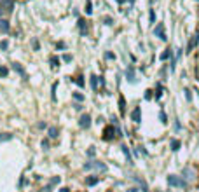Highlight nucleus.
Returning a JSON list of instances; mask_svg holds the SVG:
<instances>
[{
  "label": "nucleus",
  "mask_w": 199,
  "mask_h": 192,
  "mask_svg": "<svg viewBox=\"0 0 199 192\" xmlns=\"http://www.w3.org/2000/svg\"><path fill=\"white\" fill-rule=\"evenodd\" d=\"M131 119H133L135 122H140V121H142V115H140V107H136L135 110L131 112Z\"/></svg>",
  "instance_id": "nucleus-4"
},
{
  "label": "nucleus",
  "mask_w": 199,
  "mask_h": 192,
  "mask_svg": "<svg viewBox=\"0 0 199 192\" xmlns=\"http://www.w3.org/2000/svg\"><path fill=\"white\" fill-rule=\"evenodd\" d=\"M61 192H68V189H61Z\"/></svg>",
  "instance_id": "nucleus-16"
},
{
  "label": "nucleus",
  "mask_w": 199,
  "mask_h": 192,
  "mask_svg": "<svg viewBox=\"0 0 199 192\" xmlns=\"http://www.w3.org/2000/svg\"><path fill=\"white\" fill-rule=\"evenodd\" d=\"M51 63L56 66V63H59V59H56V58H51Z\"/></svg>",
  "instance_id": "nucleus-13"
},
{
  "label": "nucleus",
  "mask_w": 199,
  "mask_h": 192,
  "mask_svg": "<svg viewBox=\"0 0 199 192\" xmlns=\"http://www.w3.org/2000/svg\"><path fill=\"white\" fill-rule=\"evenodd\" d=\"M168 184L175 185V187H180V185H185V182H182L177 175H170V177H168Z\"/></svg>",
  "instance_id": "nucleus-1"
},
{
  "label": "nucleus",
  "mask_w": 199,
  "mask_h": 192,
  "mask_svg": "<svg viewBox=\"0 0 199 192\" xmlns=\"http://www.w3.org/2000/svg\"><path fill=\"white\" fill-rule=\"evenodd\" d=\"M0 32H9V23L7 21H0Z\"/></svg>",
  "instance_id": "nucleus-8"
},
{
  "label": "nucleus",
  "mask_w": 199,
  "mask_h": 192,
  "mask_svg": "<svg viewBox=\"0 0 199 192\" xmlns=\"http://www.w3.org/2000/svg\"><path fill=\"white\" fill-rule=\"evenodd\" d=\"M9 140H12V135H11V133H2V135H0V143L9 142Z\"/></svg>",
  "instance_id": "nucleus-7"
},
{
  "label": "nucleus",
  "mask_w": 199,
  "mask_h": 192,
  "mask_svg": "<svg viewBox=\"0 0 199 192\" xmlns=\"http://www.w3.org/2000/svg\"><path fill=\"white\" fill-rule=\"evenodd\" d=\"M73 96H75V100H79V101L84 100V98H82V94H73Z\"/></svg>",
  "instance_id": "nucleus-14"
},
{
  "label": "nucleus",
  "mask_w": 199,
  "mask_h": 192,
  "mask_svg": "<svg viewBox=\"0 0 199 192\" xmlns=\"http://www.w3.org/2000/svg\"><path fill=\"white\" fill-rule=\"evenodd\" d=\"M79 124H80V128H89V126H91V117H89V115L87 114H84L82 115V117H80V121H79Z\"/></svg>",
  "instance_id": "nucleus-2"
},
{
  "label": "nucleus",
  "mask_w": 199,
  "mask_h": 192,
  "mask_svg": "<svg viewBox=\"0 0 199 192\" xmlns=\"http://www.w3.org/2000/svg\"><path fill=\"white\" fill-rule=\"evenodd\" d=\"M171 147H173V150H178L180 149V142H178V140H173V142H171Z\"/></svg>",
  "instance_id": "nucleus-11"
},
{
  "label": "nucleus",
  "mask_w": 199,
  "mask_h": 192,
  "mask_svg": "<svg viewBox=\"0 0 199 192\" xmlns=\"http://www.w3.org/2000/svg\"><path fill=\"white\" fill-rule=\"evenodd\" d=\"M7 73H9V70L5 68V66H0V77H5Z\"/></svg>",
  "instance_id": "nucleus-10"
},
{
  "label": "nucleus",
  "mask_w": 199,
  "mask_h": 192,
  "mask_svg": "<svg viewBox=\"0 0 199 192\" xmlns=\"http://www.w3.org/2000/svg\"><path fill=\"white\" fill-rule=\"evenodd\" d=\"M168 56H170V49L166 51V52H163V54H161V59H166Z\"/></svg>",
  "instance_id": "nucleus-12"
},
{
  "label": "nucleus",
  "mask_w": 199,
  "mask_h": 192,
  "mask_svg": "<svg viewBox=\"0 0 199 192\" xmlns=\"http://www.w3.org/2000/svg\"><path fill=\"white\" fill-rule=\"evenodd\" d=\"M0 16H2V7H0Z\"/></svg>",
  "instance_id": "nucleus-18"
},
{
  "label": "nucleus",
  "mask_w": 199,
  "mask_h": 192,
  "mask_svg": "<svg viewBox=\"0 0 199 192\" xmlns=\"http://www.w3.org/2000/svg\"><path fill=\"white\" fill-rule=\"evenodd\" d=\"M56 136H58V129H56V128H51V129H49V138H52V140H54Z\"/></svg>",
  "instance_id": "nucleus-9"
},
{
  "label": "nucleus",
  "mask_w": 199,
  "mask_h": 192,
  "mask_svg": "<svg viewBox=\"0 0 199 192\" xmlns=\"http://www.w3.org/2000/svg\"><path fill=\"white\" fill-rule=\"evenodd\" d=\"M117 2H119V4H122V2H124V0H117Z\"/></svg>",
  "instance_id": "nucleus-17"
},
{
  "label": "nucleus",
  "mask_w": 199,
  "mask_h": 192,
  "mask_svg": "<svg viewBox=\"0 0 199 192\" xmlns=\"http://www.w3.org/2000/svg\"><path fill=\"white\" fill-rule=\"evenodd\" d=\"M154 33H156L159 39H163V40H166V35H164V26L163 25H157L156 30H154Z\"/></svg>",
  "instance_id": "nucleus-3"
},
{
  "label": "nucleus",
  "mask_w": 199,
  "mask_h": 192,
  "mask_svg": "<svg viewBox=\"0 0 199 192\" xmlns=\"http://www.w3.org/2000/svg\"><path fill=\"white\" fill-rule=\"evenodd\" d=\"M91 84H93V87L96 89V77H93V80H91Z\"/></svg>",
  "instance_id": "nucleus-15"
},
{
  "label": "nucleus",
  "mask_w": 199,
  "mask_h": 192,
  "mask_svg": "<svg viewBox=\"0 0 199 192\" xmlns=\"http://www.w3.org/2000/svg\"><path fill=\"white\" fill-rule=\"evenodd\" d=\"M98 182H100V177H89V178H86V185H89V187L96 185Z\"/></svg>",
  "instance_id": "nucleus-6"
},
{
  "label": "nucleus",
  "mask_w": 199,
  "mask_h": 192,
  "mask_svg": "<svg viewBox=\"0 0 199 192\" xmlns=\"http://www.w3.org/2000/svg\"><path fill=\"white\" fill-rule=\"evenodd\" d=\"M12 68H14V72H18L21 77H26V72H25V68H23L19 63H12Z\"/></svg>",
  "instance_id": "nucleus-5"
}]
</instances>
